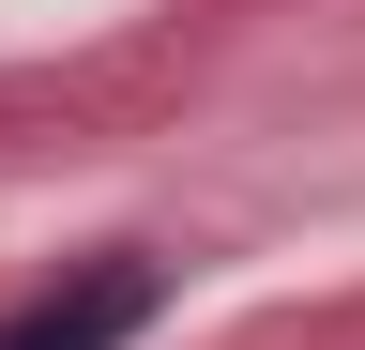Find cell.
<instances>
[{"instance_id": "cell-1", "label": "cell", "mask_w": 365, "mask_h": 350, "mask_svg": "<svg viewBox=\"0 0 365 350\" xmlns=\"http://www.w3.org/2000/svg\"><path fill=\"white\" fill-rule=\"evenodd\" d=\"M153 320H168V259L107 244V259H76V274H46L31 304H0V350H137Z\"/></svg>"}]
</instances>
